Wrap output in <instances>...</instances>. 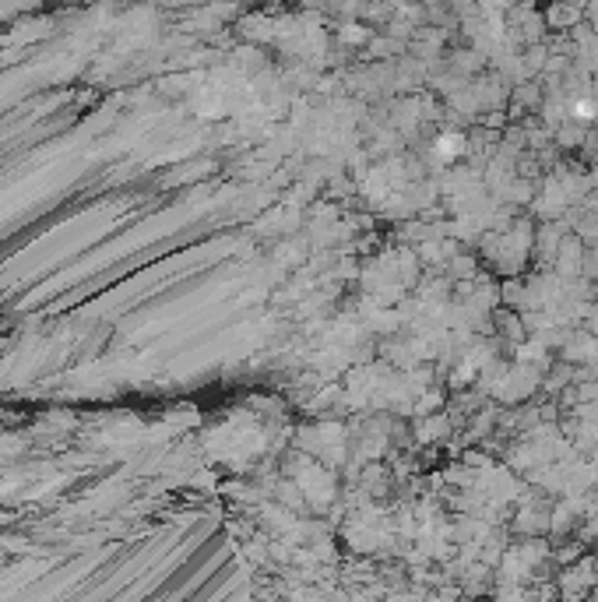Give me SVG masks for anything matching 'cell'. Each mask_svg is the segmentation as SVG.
Wrapping results in <instances>:
<instances>
[{"instance_id": "obj_1", "label": "cell", "mask_w": 598, "mask_h": 602, "mask_svg": "<svg viewBox=\"0 0 598 602\" xmlns=\"http://www.w3.org/2000/svg\"><path fill=\"white\" fill-rule=\"evenodd\" d=\"M461 152H465V138H461V134H444V138H437V159L440 162H454Z\"/></svg>"}]
</instances>
